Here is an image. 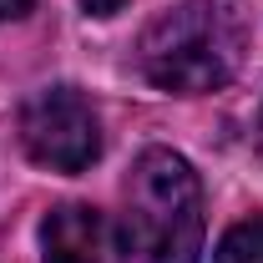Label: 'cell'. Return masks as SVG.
<instances>
[{"mask_svg":"<svg viewBox=\"0 0 263 263\" xmlns=\"http://www.w3.org/2000/svg\"><path fill=\"white\" fill-rule=\"evenodd\" d=\"M248 56V26L228 0H182L152 15L137 35L142 76L172 97H208L228 86Z\"/></svg>","mask_w":263,"mask_h":263,"instance_id":"6da1fadb","label":"cell"},{"mask_svg":"<svg viewBox=\"0 0 263 263\" xmlns=\"http://www.w3.org/2000/svg\"><path fill=\"white\" fill-rule=\"evenodd\" d=\"M81 5H86V15H117L127 0H81Z\"/></svg>","mask_w":263,"mask_h":263,"instance_id":"8992f818","label":"cell"},{"mask_svg":"<svg viewBox=\"0 0 263 263\" xmlns=\"http://www.w3.org/2000/svg\"><path fill=\"white\" fill-rule=\"evenodd\" d=\"M41 248L46 263H111L117 233L91 202H61L41 223Z\"/></svg>","mask_w":263,"mask_h":263,"instance_id":"277c9868","label":"cell"},{"mask_svg":"<svg viewBox=\"0 0 263 263\" xmlns=\"http://www.w3.org/2000/svg\"><path fill=\"white\" fill-rule=\"evenodd\" d=\"M35 0H0V21H15V15H26Z\"/></svg>","mask_w":263,"mask_h":263,"instance_id":"52a82bcc","label":"cell"},{"mask_svg":"<svg viewBox=\"0 0 263 263\" xmlns=\"http://www.w3.org/2000/svg\"><path fill=\"white\" fill-rule=\"evenodd\" d=\"M253 137H258V157H263V106H258V127H253Z\"/></svg>","mask_w":263,"mask_h":263,"instance_id":"ba28073f","label":"cell"},{"mask_svg":"<svg viewBox=\"0 0 263 263\" xmlns=\"http://www.w3.org/2000/svg\"><path fill=\"white\" fill-rule=\"evenodd\" d=\"M21 142L31 162L51 172H86L101 157V122L97 106L76 86H41L21 106Z\"/></svg>","mask_w":263,"mask_h":263,"instance_id":"3957f363","label":"cell"},{"mask_svg":"<svg viewBox=\"0 0 263 263\" xmlns=\"http://www.w3.org/2000/svg\"><path fill=\"white\" fill-rule=\"evenodd\" d=\"M213 263H263V213L243 218V223H233V228L218 238Z\"/></svg>","mask_w":263,"mask_h":263,"instance_id":"5b68a950","label":"cell"},{"mask_svg":"<svg viewBox=\"0 0 263 263\" xmlns=\"http://www.w3.org/2000/svg\"><path fill=\"white\" fill-rule=\"evenodd\" d=\"M122 253L127 263H197L202 258V182L172 147H147L122 187Z\"/></svg>","mask_w":263,"mask_h":263,"instance_id":"7a4b0ae2","label":"cell"}]
</instances>
